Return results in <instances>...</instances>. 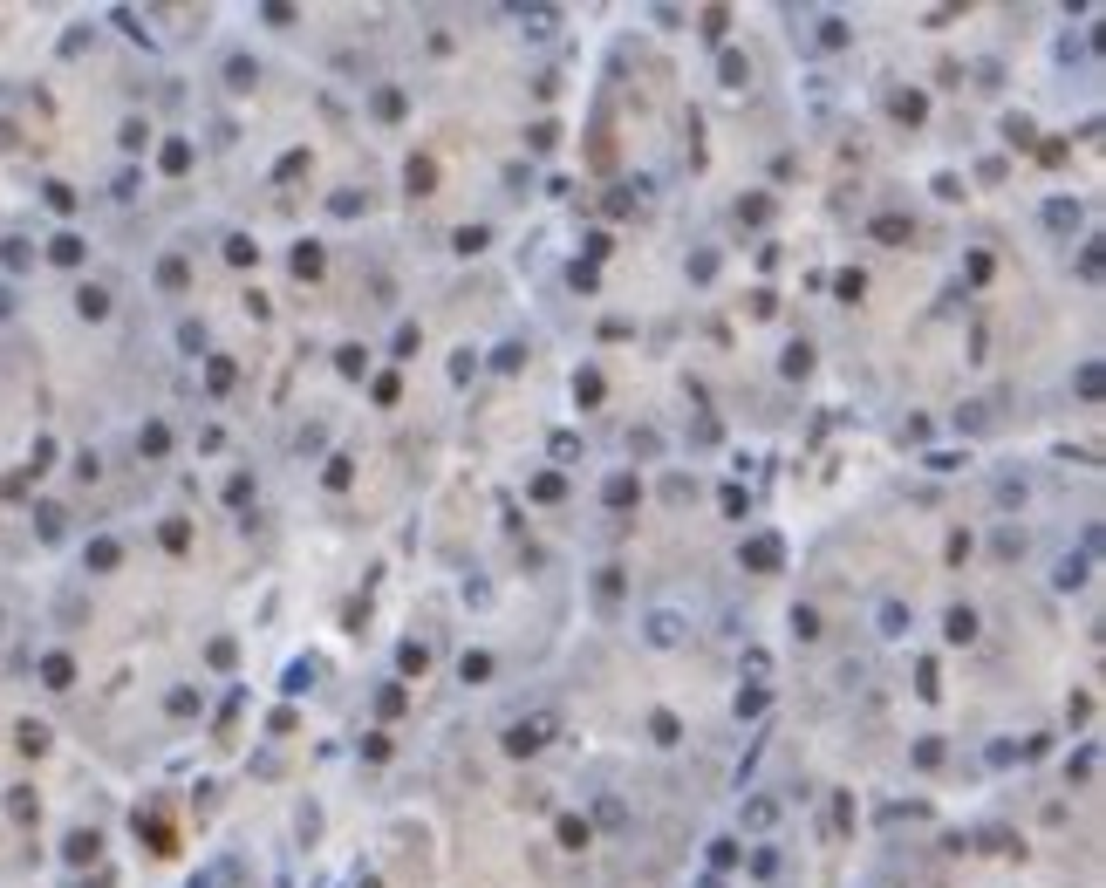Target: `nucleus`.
<instances>
[{
	"instance_id": "obj_1",
	"label": "nucleus",
	"mask_w": 1106,
	"mask_h": 888,
	"mask_svg": "<svg viewBox=\"0 0 1106 888\" xmlns=\"http://www.w3.org/2000/svg\"><path fill=\"white\" fill-rule=\"evenodd\" d=\"M547 738H553V717L539 711V717H520V724H512V732H506V745H512V752H539Z\"/></svg>"
}]
</instances>
